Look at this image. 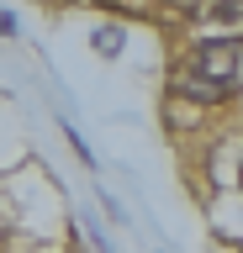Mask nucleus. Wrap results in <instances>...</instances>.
Segmentation results:
<instances>
[{
    "mask_svg": "<svg viewBox=\"0 0 243 253\" xmlns=\"http://www.w3.org/2000/svg\"><path fill=\"white\" fill-rule=\"evenodd\" d=\"M206 11L217 21H243V0H206Z\"/></svg>",
    "mask_w": 243,
    "mask_h": 253,
    "instance_id": "nucleus-3",
    "label": "nucleus"
},
{
    "mask_svg": "<svg viewBox=\"0 0 243 253\" xmlns=\"http://www.w3.org/2000/svg\"><path fill=\"white\" fill-rule=\"evenodd\" d=\"M233 79H238V42L233 37H206L180 63L175 90L191 95V100H222V95H233Z\"/></svg>",
    "mask_w": 243,
    "mask_h": 253,
    "instance_id": "nucleus-1",
    "label": "nucleus"
},
{
    "mask_svg": "<svg viewBox=\"0 0 243 253\" xmlns=\"http://www.w3.org/2000/svg\"><path fill=\"white\" fill-rule=\"evenodd\" d=\"M96 53H100V58H116V53H122V32H116V27H100L96 32Z\"/></svg>",
    "mask_w": 243,
    "mask_h": 253,
    "instance_id": "nucleus-2",
    "label": "nucleus"
}]
</instances>
